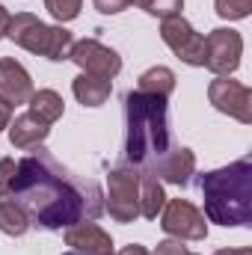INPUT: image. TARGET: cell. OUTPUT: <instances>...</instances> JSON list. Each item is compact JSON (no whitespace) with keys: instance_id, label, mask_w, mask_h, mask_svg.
<instances>
[{"instance_id":"cell-1","label":"cell","mask_w":252,"mask_h":255,"mask_svg":"<svg viewBox=\"0 0 252 255\" xmlns=\"http://www.w3.org/2000/svg\"><path fill=\"white\" fill-rule=\"evenodd\" d=\"M6 199H15L30 223L48 232H63L104 214V190L89 178H74L45 145L15 160V178Z\"/></svg>"},{"instance_id":"cell-2","label":"cell","mask_w":252,"mask_h":255,"mask_svg":"<svg viewBox=\"0 0 252 255\" xmlns=\"http://www.w3.org/2000/svg\"><path fill=\"white\" fill-rule=\"evenodd\" d=\"M169 148V98L130 89L125 95V160L151 169Z\"/></svg>"},{"instance_id":"cell-3","label":"cell","mask_w":252,"mask_h":255,"mask_svg":"<svg viewBox=\"0 0 252 255\" xmlns=\"http://www.w3.org/2000/svg\"><path fill=\"white\" fill-rule=\"evenodd\" d=\"M199 193L205 202V220L238 229L252 226V160L241 157L229 166L199 175Z\"/></svg>"},{"instance_id":"cell-4","label":"cell","mask_w":252,"mask_h":255,"mask_svg":"<svg viewBox=\"0 0 252 255\" xmlns=\"http://www.w3.org/2000/svg\"><path fill=\"white\" fill-rule=\"evenodd\" d=\"M6 39H12L18 48L30 51L36 57H45L51 63H65L68 54H71V48H74L71 30H65L63 24H45L33 12L12 15Z\"/></svg>"},{"instance_id":"cell-5","label":"cell","mask_w":252,"mask_h":255,"mask_svg":"<svg viewBox=\"0 0 252 255\" xmlns=\"http://www.w3.org/2000/svg\"><path fill=\"white\" fill-rule=\"evenodd\" d=\"M104 211L116 223H133L139 217V169L122 163L110 169L107 175V193H104Z\"/></svg>"},{"instance_id":"cell-6","label":"cell","mask_w":252,"mask_h":255,"mask_svg":"<svg viewBox=\"0 0 252 255\" xmlns=\"http://www.w3.org/2000/svg\"><path fill=\"white\" fill-rule=\"evenodd\" d=\"M244 36L232 27H217L205 36V68L214 77H232L241 68Z\"/></svg>"},{"instance_id":"cell-7","label":"cell","mask_w":252,"mask_h":255,"mask_svg":"<svg viewBox=\"0 0 252 255\" xmlns=\"http://www.w3.org/2000/svg\"><path fill=\"white\" fill-rule=\"evenodd\" d=\"M160 39L163 45L193 68H205V36L196 33V27L187 18L175 15V18H163L160 21Z\"/></svg>"},{"instance_id":"cell-8","label":"cell","mask_w":252,"mask_h":255,"mask_svg":"<svg viewBox=\"0 0 252 255\" xmlns=\"http://www.w3.org/2000/svg\"><path fill=\"white\" fill-rule=\"evenodd\" d=\"M160 229L175 241H205L208 238L205 214L187 199H166L160 211Z\"/></svg>"},{"instance_id":"cell-9","label":"cell","mask_w":252,"mask_h":255,"mask_svg":"<svg viewBox=\"0 0 252 255\" xmlns=\"http://www.w3.org/2000/svg\"><path fill=\"white\" fill-rule=\"evenodd\" d=\"M208 101L214 104V110L226 113L229 119L250 125L252 122V89L241 80L232 77H214L208 83Z\"/></svg>"},{"instance_id":"cell-10","label":"cell","mask_w":252,"mask_h":255,"mask_svg":"<svg viewBox=\"0 0 252 255\" xmlns=\"http://www.w3.org/2000/svg\"><path fill=\"white\" fill-rule=\"evenodd\" d=\"M68 60L77 65L83 74H95V77H107V80H113L122 71V57L113 48H107L104 42H98V39L74 42Z\"/></svg>"},{"instance_id":"cell-11","label":"cell","mask_w":252,"mask_h":255,"mask_svg":"<svg viewBox=\"0 0 252 255\" xmlns=\"http://www.w3.org/2000/svg\"><path fill=\"white\" fill-rule=\"evenodd\" d=\"M65 247H71L74 253H83V255H113V238L95 223H74L65 229Z\"/></svg>"},{"instance_id":"cell-12","label":"cell","mask_w":252,"mask_h":255,"mask_svg":"<svg viewBox=\"0 0 252 255\" xmlns=\"http://www.w3.org/2000/svg\"><path fill=\"white\" fill-rule=\"evenodd\" d=\"M151 172L166 181V184H175V187H187L190 178L196 175V151L187 145H178V148H169L154 166Z\"/></svg>"},{"instance_id":"cell-13","label":"cell","mask_w":252,"mask_h":255,"mask_svg":"<svg viewBox=\"0 0 252 255\" xmlns=\"http://www.w3.org/2000/svg\"><path fill=\"white\" fill-rule=\"evenodd\" d=\"M33 95V77L15 57H0V98L6 104H27Z\"/></svg>"},{"instance_id":"cell-14","label":"cell","mask_w":252,"mask_h":255,"mask_svg":"<svg viewBox=\"0 0 252 255\" xmlns=\"http://www.w3.org/2000/svg\"><path fill=\"white\" fill-rule=\"evenodd\" d=\"M6 133H9V142H12L15 148H21V151H30V148H36V145H42V142L48 139L51 125H45L42 119H36V116L27 110V113L15 116V119L9 122Z\"/></svg>"},{"instance_id":"cell-15","label":"cell","mask_w":252,"mask_h":255,"mask_svg":"<svg viewBox=\"0 0 252 255\" xmlns=\"http://www.w3.org/2000/svg\"><path fill=\"white\" fill-rule=\"evenodd\" d=\"M71 92H74V98H77L83 107H101V104H107L110 95H113V80L95 77V74H83V71H80V74L71 80Z\"/></svg>"},{"instance_id":"cell-16","label":"cell","mask_w":252,"mask_h":255,"mask_svg":"<svg viewBox=\"0 0 252 255\" xmlns=\"http://www.w3.org/2000/svg\"><path fill=\"white\" fill-rule=\"evenodd\" d=\"M166 190L163 181L151 172V169H139V217L145 220H157L163 205H166Z\"/></svg>"},{"instance_id":"cell-17","label":"cell","mask_w":252,"mask_h":255,"mask_svg":"<svg viewBox=\"0 0 252 255\" xmlns=\"http://www.w3.org/2000/svg\"><path fill=\"white\" fill-rule=\"evenodd\" d=\"M27 104H30V113L36 119H42L45 125L60 122L63 113H65V101L57 89H33V95H30Z\"/></svg>"},{"instance_id":"cell-18","label":"cell","mask_w":252,"mask_h":255,"mask_svg":"<svg viewBox=\"0 0 252 255\" xmlns=\"http://www.w3.org/2000/svg\"><path fill=\"white\" fill-rule=\"evenodd\" d=\"M175 71L169 65H151L148 71L139 74L136 80V89L139 92H148V95H160V98H169L175 92Z\"/></svg>"},{"instance_id":"cell-19","label":"cell","mask_w":252,"mask_h":255,"mask_svg":"<svg viewBox=\"0 0 252 255\" xmlns=\"http://www.w3.org/2000/svg\"><path fill=\"white\" fill-rule=\"evenodd\" d=\"M30 217L27 211L15 202V199H0V232L9 238H24L30 229Z\"/></svg>"},{"instance_id":"cell-20","label":"cell","mask_w":252,"mask_h":255,"mask_svg":"<svg viewBox=\"0 0 252 255\" xmlns=\"http://www.w3.org/2000/svg\"><path fill=\"white\" fill-rule=\"evenodd\" d=\"M133 6H139L142 12H148V15H154V18H175V15H181V9H184V0H133Z\"/></svg>"},{"instance_id":"cell-21","label":"cell","mask_w":252,"mask_h":255,"mask_svg":"<svg viewBox=\"0 0 252 255\" xmlns=\"http://www.w3.org/2000/svg\"><path fill=\"white\" fill-rule=\"evenodd\" d=\"M214 9L223 21H244L252 12V0H214Z\"/></svg>"},{"instance_id":"cell-22","label":"cell","mask_w":252,"mask_h":255,"mask_svg":"<svg viewBox=\"0 0 252 255\" xmlns=\"http://www.w3.org/2000/svg\"><path fill=\"white\" fill-rule=\"evenodd\" d=\"M45 9L60 21V24H68L80 15L83 9V0H45Z\"/></svg>"},{"instance_id":"cell-23","label":"cell","mask_w":252,"mask_h":255,"mask_svg":"<svg viewBox=\"0 0 252 255\" xmlns=\"http://www.w3.org/2000/svg\"><path fill=\"white\" fill-rule=\"evenodd\" d=\"M12 178H15V160L12 157H0V199L9 196Z\"/></svg>"},{"instance_id":"cell-24","label":"cell","mask_w":252,"mask_h":255,"mask_svg":"<svg viewBox=\"0 0 252 255\" xmlns=\"http://www.w3.org/2000/svg\"><path fill=\"white\" fill-rule=\"evenodd\" d=\"M92 6L101 12V15H119L133 6V0H92Z\"/></svg>"},{"instance_id":"cell-25","label":"cell","mask_w":252,"mask_h":255,"mask_svg":"<svg viewBox=\"0 0 252 255\" xmlns=\"http://www.w3.org/2000/svg\"><path fill=\"white\" fill-rule=\"evenodd\" d=\"M187 253V247H184V241H175V238H166V241H160L157 244V250L151 255H184Z\"/></svg>"},{"instance_id":"cell-26","label":"cell","mask_w":252,"mask_h":255,"mask_svg":"<svg viewBox=\"0 0 252 255\" xmlns=\"http://www.w3.org/2000/svg\"><path fill=\"white\" fill-rule=\"evenodd\" d=\"M9 122H12V104H6V101L0 98V133L9 128Z\"/></svg>"},{"instance_id":"cell-27","label":"cell","mask_w":252,"mask_h":255,"mask_svg":"<svg viewBox=\"0 0 252 255\" xmlns=\"http://www.w3.org/2000/svg\"><path fill=\"white\" fill-rule=\"evenodd\" d=\"M9 21H12V12H9L6 6H0V39H6V33H9Z\"/></svg>"},{"instance_id":"cell-28","label":"cell","mask_w":252,"mask_h":255,"mask_svg":"<svg viewBox=\"0 0 252 255\" xmlns=\"http://www.w3.org/2000/svg\"><path fill=\"white\" fill-rule=\"evenodd\" d=\"M116 255H151V253H148L145 247H139V244H127V247H122Z\"/></svg>"},{"instance_id":"cell-29","label":"cell","mask_w":252,"mask_h":255,"mask_svg":"<svg viewBox=\"0 0 252 255\" xmlns=\"http://www.w3.org/2000/svg\"><path fill=\"white\" fill-rule=\"evenodd\" d=\"M214 255H252V250H250V247H238V250H232V247H229V250H217Z\"/></svg>"},{"instance_id":"cell-30","label":"cell","mask_w":252,"mask_h":255,"mask_svg":"<svg viewBox=\"0 0 252 255\" xmlns=\"http://www.w3.org/2000/svg\"><path fill=\"white\" fill-rule=\"evenodd\" d=\"M63 255H83V253H74V250H68V253H63Z\"/></svg>"},{"instance_id":"cell-31","label":"cell","mask_w":252,"mask_h":255,"mask_svg":"<svg viewBox=\"0 0 252 255\" xmlns=\"http://www.w3.org/2000/svg\"><path fill=\"white\" fill-rule=\"evenodd\" d=\"M184 255H196V253H190V250H187V253H184Z\"/></svg>"},{"instance_id":"cell-32","label":"cell","mask_w":252,"mask_h":255,"mask_svg":"<svg viewBox=\"0 0 252 255\" xmlns=\"http://www.w3.org/2000/svg\"><path fill=\"white\" fill-rule=\"evenodd\" d=\"M113 255H116V253H113Z\"/></svg>"}]
</instances>
